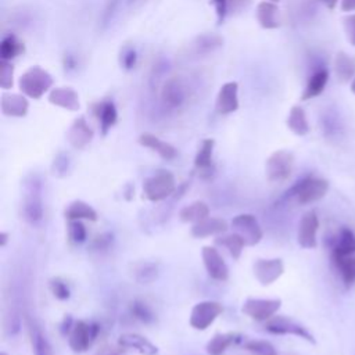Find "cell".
Wrapping results in <instances>:
<instances>
[{"mask_svg":"<svg viewBox=\"0 0 355 355\" xmlns=\"http://www.w3.org/2000/svg\"><path fill=\"white\" fill-rule=\"evenodd\" d=\"M193 90L183 76H169L161 85L159 98L165 108L171 111L182 110L191 98Z\"/></svg>","mask_w":355,"mask_h":355,"instance_id":"obj_1","label":"cell"},{"mask_svg":"<svg viewBox=\"0 0 355 355\" xmlns=\"http://www.w3.org/2000/svg\"><path fill=\"white\" fill-rule=\"evenodd\" d=\"M54 83L53 76L39 65L29 67L18 79L19 90L33 100H39Z\"/></svg>","mask_w":355,"mask_h":355,"instance_id":"obj_2","label":"cell"},{"mask_svg":"<svg viewBox=\"0 0 355 355\" xmlns=\"http://www.w3.org/2000/svg\"><path fill=\"white\" fill-rule=\"evenodd\" d=\"M327 190H329V182L326 179L308 175L302 180H300L297 184L293 186V189L290 190V194L295 197L298 204L306 205L323 198Z\"/></svg>","mask_w":355,"mask_h":355,"instance_id":"obj_3","label":"cell"},{"mask_svg":"<svg viewBox=\"0 0 355 355\" xmlns=\"http://www.w3.org/2000/svg\"><path fill=\"white\" fill-rule=\"evenodd\" d=\"M176 190V179L172 172L161 169L143 183V194L147 200L157 202L168 198Z\"/></svg>","mask_w":355,"mask_h":355,"instance_id":"obj_4","label":"cell"},{"mask_svg":"<svg viewBox=\"0 0 355 355\" xmlns=\"http://www.w3.org/2000/svg\"><path fill=\"white\" fill-rule=\"evenodd\" d=\"M294 168V155L287 150L273 151L265 164V175L270 183H283L288 180Z\"/></svg>","mask_w":355,"mask_h":355,"instance_id":"obj_5","label":"cell"},{"mask_svg":"<svg viewBox=\"0 0 355 355\" xmlns=\"http://www.w3.org/2000/svg\"><path fill=\"white\" fill-rule=\"evenodd\" d=\"M265 330L272 333V334H291V336H297L311 344H315V338L312 336V333L300 322L284 316V315H275L272 316L269 320L265 322Z\"/></svg>","mask_w":355,"mask_h":355,"instance_id":"obj_6","label":"cell"},{"mask_svg":"<svg viewBox=\"0 0 355 355\" xmlns=\"http://www.w3.org/2000/svg\"><path fill=\"white\" fill-rule=\"evenodd\" d=\"M100 327L97 323H87L85 320H75L73 327L68 336L69 348L75 354H82L89 349L93 341L97 338Z\"/></svg>","mask_w":355,"mask_h":355,"instance_id":"obj_7","label":"cell"},{"mask_svg":"<svg viewBox=\"0 0 355 355\" xmlns=\"http://www.w3.org/2000/svg\"><path fill=\"white\" fill-rule=\"evenodd\" d=\"M282 305L279 298H247L241 306V312L257 322H266L276 315Z\"/></svg>","mask_w":355,"mask_h":355,"instance_id":"obj_8","label":"cell"},{"mask_svg":"<svg viewBox=\"0 0 355 355\" xmlns=\"http://www.w3.org/2000/svg\"><path fill=\"white\" fill-rule=\"evenodd\" d=\"M223 312V306L218 301H201L196 304L190 313V326L196 330H207L215 319Z\"/></svg>","mask_w":355,"mask_h":355,"instance_id":"obj_9","label":"cell"},{"mask_svg":"<svg viewBox=\"0 0 355 355\" xmlns=\"http://www.w3.org/2000/svg\"><path fill=\"white\" fill-rule=\"evenodd\" d=\"M21 214L22 218L31 225H36L43 219V201L40 196V184L35 179L26 186Z\"/></svg>","mask_w":355,"mask_h":355,"instance_id":"obj_10","label":"cell"},{"mask_svg":"<svg viewBox=\"0 0 355 355\" xmlns=\"http://www.w3.org/2000/svg\"><path fill=\"white\" fill-rule=\"evenodd\" d=\"M232 227L237 234H240L244 239L245 245H255L263 237V232L252 214L236 215L232 219Z\"/></svg>","mask_w":355,"mask_h":355,"instance_id":"obj_11","label":"cell"},{"mask_svg":"<svg viewBox=\"0 0 355 355\" xmlns=\"http://www.w3.org/2000/svg\"><path fill=\"white\" fill-rule=\"evenodd\" d=\"M252 270L262 286H269L284 273V263L280 258H259L254 262Z\"/></svg>","mask_w":355,"mask_h":355,"instance_id":"obj_12","label":"cell"},{"mask_svg":"<svg viewBox=\"0 0 355 355\" xmlns=\"http://www.w3.org/2000/svg\"><path fill=\"white\" fill-rule=\"evenodd\" d=\"M202 262L208 276L218 282H225L229 277V268L223 261L220 252L211 245H204L201 250Z\"/></svg>","mask_w":355,"mask_h":355,"instance_id":"obj_13","label":"cell"},{"mask_svg":"<svg viewBox=\"0 0 355 355\" xmlns=\"http://www.w3.org/2000/svg\"><path fill=\"white\" fill-rule=\"evenodd\" d=\"M92 112L98 122L100 132L105 136L118 121V110L111 98H103L92 104Z\"/></svg>","mask_w":355,"mask_h":355,"instance_id":"obj_14","label":"cell"},{"mask_svg":"<svg viewBox=\"0 0 355 355\" xmlns=\"http://www.w3.org/2000/svg\"><path fill=\"white\" fill-rule=\"evenodd\" d=\"M239 83L237 82H226L220 86L216 100L215 110L220 115H229L239 110Z\"/></svg>","mask_w":355,"mask_h":355,"instance_id":"obj_15","label":"cell"},{"mask_svg":"<svg viewBox=\"0 0 355 355\" xmlns=\"http://www.w3.org/2000/svg\"><path fill=\"white\" fill-rule=\"evenodd\" d=\"M319 227V219L315 211H308L302 215L300 225H298V233H297V241L302 248H315L318 245L316 241V233Z\"/></svg>","mask_w":355,"mask_h":355,"instance_id":"obj_16","label":"cell"},{"mask_svg":"<svg viewBox=\"0 0 355 355\" xmlns=\"http://www.w3.org/2000/svg\"><path fill=\"white\" fill-rule=\"evenodd\" d=\"M67 137H68L69 144L78 150L85 148L92 141L93 129L90 128L89 122L86 121V118L83 115L73 119V122L69 126V130L67 133Z\"/></svg>","mask_w":355,"mask_h":355,"instance_id":"obj_17","label":"cell"},{"mask_svg":"<svg viewBox=\"0 0 355 355\" xmlns=\"http://www.w3.org/2000/svg\"><path fill=\"white\" fill-rule=\"evenodd\" d=\"M139 144L153 150L154 153H157L162 159L165 161H172L178 157V150L168 141L161 140L158 136L150 133V132H144L139 136L137 139Z\"/></svg>","mask_w":355,"mask_h":355,"instance_id":"obj_18","label":"cell"},{"mask_svg":"<svg viewBox=\"0 0 355 355\" xmlns=\"http://www.w3.org/2000/svg\"><path fill=\"white\" fill-rule=\"evenodd\" d=\"M0 108H1L3 115L22 118L28 114L29 103H28L25 94L3 93L1 100H0Z\"/></svg>","mask_w":355,"mask_h":355,"instance_id":"obj_19","label":"cell"},{"mask_svg":"<svg viewBox=\"0 0 355 355\" xmlns=\"http://www.w3.org/2000/svg\"><path fill=\"white\" fill-rule=\"evenodd\" d=\"M222 46H223V37L220 35L205 32V33H200L193 39L189 50L194 55H208L216 51L218 49H220Z\"/></svg>","mask_w":355,"mask_h":355,"instance_id":"obj_20","label":"cell"},{"mask_svg":"<svg viewBox=\"0 0 355 355\" xmlns=\"http://www.w3.org/2000/svg\"><path fill=\"white\" fill-rule=\"evenodd\" d=\"M26 326L33 355H53L51 345L39 323L33 318L26 316Z\"/></svg>","mask_w":355,"mask_h":355,"instance_id":"obj_21","label":"cell"},{"mask_svg":"<svg viewBox=\"0 0 355 355\" xmlns=\"http://www.w3.org/2000/svg\"><path fill=\"white\" fill-rule=\"evenodd\" d=\"M49 101L53 105H57V107L68 110V111H78L80 108L78 93L72 87H68V86L51 89L49 93Z\"/></svg>","mask_w":355,"mask_h":355,"instance_id":"obj_22","label":"cell"},{"mask_svg":"<svg viewBox=\"0 0 355 355\" xmlns=\"http://www.w3.org/2000/svg\"><path fill=\"white\" fill-rule=\"evenodd\" d=\"M227 230V222L222 218L207 216L205 219L197 222L191 227V236L196 239H204L215 234L225 233Z\"/></svg>","mask_w":355,"mask_h":355,"instance_id":"obj_23","label":"cell"},{"mask_svg":"<svg viewBox=\"0 0 355 355\" xmlns=\"http://www.w3.org/2000/svg\"><path fill=\"white\" fill-rule=\"evenodd\" d=\"M257 21L263 29H276L280 26L279 19V7L275 1H259L255 10Z\"/></svg>","mask_w":355,"mask_h":355,"instance_id":"obj_24","label":"cell"},{"mask_svg":"<svg viewBox=\"0 0 355 355\" xmlns=\"http://www.w3.org/2000/svg\"><path fill=\"white\" fill-rule=\"evenodd\" d=\"M118 344L123 348H130L141 355H155L158 352L157 345H154L148 338L137 333H125L118 338Z\"/></svg>","mask_w":355,"mask_h":355,"instance_id":"obj_25","label":"cell"},{"mask_svg":"<svg viewBox=\"0 0 355 355\" xmlns=\"http://www.w3.org/2000/svg\"><path fill=\"white\" fill-rule=\"evenodd\" d=\"M334 72L340 83H348L355 78V57L338 51L334 58Z\"/></svg>","mask_w":355,"mask_h":355,"instance_id":"obj_26","label":"cell"},{"mask_svg":"<svg viewBox=\"0 0 355 355\" xmlns=\"http://www.w3.org/2000/svg\"><path fill=\"white\" fill-rule=\"evenodd\" d=\"M64 215L68 220H90V222H96L98 219V215L96 212V209L89 205L87 202L82 201V200H75L72 201L64 211Z\"/></svg>","mask_w":355,"mask_h":355,"instance_id":"obj_27","label":"cell"},{"mask_svg":"<svg viewBox=\"0 0 355 355\" xmlns=\"http://www.w3.org/2000/svg\"><path fill=\"white\" fill-rule=\"evenodd\" d=\"M240 340V336L234 331L229 333H216L208 343H207V354L208 355H223L229 347L234 345Z\"/></svg>","mask_w":355,"mask_h":355,"instance_id":"obj_28","label":"cell"},{"mask_svg":"<svg viewBox=\"0 0 355 355\" xmlns=\"http://www.w3.org/2000/svg\"><path fill=\"white\" fill-rule=\"evenodd\" d=\"M355 254V234L348 227H341L331 250V258Z\"/></svg>","mask_w":355,"mask_h":355,"instance_id":"obj_29","label":"cell"},{"mask_svg":"<svg viewBox=\"0 0 355 355\" xmlns=\"http://www.w3.org/2000/svg\"><path fill=\"white\" fill-rule=\"evenodd\" d=\"M209 216V207L204 201H193L179 211V219L184 223H197Z\"/></svg>","mask_w":355,"mask_h":355,"instance_id":"obj_30","label":"cell"},{"mask_svg":"<svg viewBox=\"0 0 355 355\" xmlns=\"http://www.w3.org/2000/svg\"><path fill=\"white\" fill-rule=\"evenodd\" d=\"M215 147L214 139H204L194 157V166L201 173L208 172L212 168V153Z\"/></svg>","mask_w":355,"mask_h":355,"instance_id":"obj_31","label":"cell"},{"mask_svg":"<svg viewBox=\"0 0 355 355\" xmlns=\"http://www.w3.org/2000/svg\"><path fill=\"white\" fill-rule=\"evenodd\" d=\"M25 53V44L15 35H6L0 42V58L11 61Z\"/></svg>","mask_w":355,"mask_h":355,"instance_id":"obj_32","label":"cell"},{"mask_svg":"<svg viewBox=\"0 0 355 355\" xmlns=\"http://www.w3.org/2000/svg\"><path fill=\"white\" fill-rule=\"evenodd\" d=\"M327 80H329V72H327V69H319V71H316V72L309 78V80H308V83H306V86H305V89H304V93H302V96H301V100H302V101H306V100H311V98H313V97H318V96L323 92V89H324V86H326V83H327Z\"/></svg>","mask_w":355,"mask_h":355,"instance_id":"obj_33","label":"cell"},{"mask_svg":"<svg viewBox=\"0 0 355 355\" xmlns=\"http://www.w3.org/2000/svg\"><path fill=\"white\" fill-rule=\"evenodd\" d=\"M287 128L297 136H305L309 132V123L302 107H291L287 116Z\"/></svg>","mask_w":355,"mask_h":355,"instance_id":"obj_34","label":"cell"},{"mask_svg":"<svg viewBox=\"0 0 355 355\" xmlns=\"http://www.w3.org/2000/svg\"><path fill=\"white\" fill-rule=\"evenodd\" d=\"M331 262L340 272V276L345 287H351L352 284H355V254L331 258Z\"/></svg>","mask_w":355,"mask_h":355,"instance_id":"obj_35","label":"cell"},{"mask_svg":"<svg viewBox=\"0 0 355 355\" xmlns=\"http://www.w3.org/2000/svg\"><path fill=\"white\" fill-rule=\"evenodd\" d=\"M157 275H158V266L154 262L141 261L132 265V276L136 282L141 284L151 283L153 280L157 279Z\"/></svg>","mask_w":355,"mask_h":355,"instance_id":"obj_36","label":"cell"},{"mask_svg":"<svg viewBox=\"0 0 355 355\" xmlns=\"http://www.w3.org/2000/svg\"><path fill=\"white\" fill-rule=\"evenodd\" d=\"M215 244L225 247L229 251V254L232 255V258L239 259L243 252V248L245 245V241L240 234H237L234 232L232 234H226V236H220V237L215 239Z\"/></svg>","mask_w":355,"mask_h":355,"instance_id":"obj_37","label":"cell"},{"mask_svg":"<svg viewBox=\"0 0 355 355\" xmlns=\"http://www.w3.org/2000/svg\"><path fill=\"white\" fill-rule=\"evenodd\" d=\"M130 313L135 319L143 322V323H151L155 320V315L151 311V308L141 300H133L129 305Z\"/></svg>","mask_w":355,"mask_h":355,"instance_id":"obj_38","label":"cell"},{"mask_svg":"<svg viewBox=\"0 0 355 355\" xmlns=\"http://www.w3.org/2000/svg\"><path fill=\"white\" fill-rule=\"evenodd\" d=\"M121 1L122 0H105L101 14L98 17V28L101 31H105L110 26V24L115 18V15L121 7Z\"/></svg>","mask_w":355,"mask_h":355,"instance_id":"obj_39","label":"cell"},{"mask_svg":"<svg viewBox=\"0 0 355 355\" xmlns=\"http://www.w3.org/2000/svg\"><path fill=\"white\" fill-rule=\"evenodd\" d=\"M244 349L251 355H277L273 344L266 340H250L244 344Z\"/></svg>","mask_w":355,"mask_h":355,"instance_id":"obj_40","label":"cell"},{"mask_svg":"<svg viewBox=\"0 0 355 355\" xmlns=\"http://www.w3.org/2000/svg\"><path fill=\"white\" fill-rule=\"evenodd\" d=\"M68 239L73 244H82L87 239V230L82 220H68Z\"/></svg>","mask_w":355,"mask_h":355,"instance_id":"obj_41","label":"cell"},{"mask_svg":"<svg viewBox=\"0 0 355 355\" xmlns=\"http://www.w3.org/2000/svg\"><path fill=\"white\" fill-rule=\"evenodd\" d=\"M49 288L51 291V294L57 298V300H61V301H65L69 298L71 295V290H69V286L68 283L60 277V276H55V277H51L49 280Z\"/></svg>","mask_w":355,"mask_h":355,"instance_id":"obj_42","label":"cell"},{"mask_svg":"<svg viewBox=\"0 0 355 355\" xmlns=\"http://www.w3.org/2000/svg\"><path fill=\"white\" fill-rule=\"evenodd\" d=\"M69 172V155L64 151H60L51 164V173L57 178H64Z\"/></svg>","mask_w":355,"mask_h":355,"instance_id":"obj_43","label":"cell"},{"mask_svg":"<svg viewBox=\"0 0 355 355\" xmlns=\"http://www.w3.org/2000/svg\"><path fill=\"white\" fill-rule=\"evenodd\" d=\"M139 60L137 50L133 46H125L119 53V65L125 71H130L136 67Z\"/></svg>","mask_w":355,"mask_h":355,"instance_id":"obj_44","label":"cell"},{"mask_svg":"<svg viewBox=\"0 0 355 355\" xmlns=\"http://www.w3.org/2000/svg\"><path fill=\"white\" fill-rule=\"evenodd\" d=\"M12 76H14V67L11 61H0V86L4 90L11 89L12 86Z\"/></svg>","mask_w":355,"mask_h":355,"instance_id":"obj_45","label":"cell"},{"mask_svg":"<svg viewBox=\"0 0 355 355\" xmlns=\"http://www.w3.org/2000/svg\"><path fill=\"white\" fill-rule=\"evenodd\" d=\"M344 31L347 35V39L352 46H355V14H349L344 17Z\"/></svg>","mask_w":355,"mask_h":355,"instance_id":"obj_46","label":"cell"},{"mask_svg":"<svg viewBox=\"0 0 355 355\" xmlns=\"http://www.w3.org/2000/svg\"><path fill=\"white\" fill-rule=\"evenodd\" d=\"M215 11H216V18H218V24H223V21L226 19V17L229 15V4L227 0H211Z\"/></svg>","mask_w":355,"mask_h":355,"instance_id":"obj_47","label":"cell"},{"mask_svg":"<svg viewBox=\"0 0 355 355\" xmlns=\"http://www.w3.org/2000/svg\"><path fill=\"white\" fill-rule=\"evenodd\" d=\"M111 241H112V234H110V233H103V234H98V236L93 240L92 247H93L94 250H97V251H100V250H107V248L110 247Z\"/></svg>","mask_w":355,"mask_h":355,"instance_id":"obj_48","label":"cell"},{"mask_svg":"<svg viewBox=\"0 0 355 355\" xmlns=\"http://www.w3.org/2000/svg\"><path fill=\"white\" fill-rule=\"evenodd\" d=\"M78 57L72 53H65V55L62 57V67L67 72H72L78 69Z\"/></svg>","mask_w":355,"mask_h":355,"instance_id":"obj_49","label":"cell"},{"mask_svg":"<svg viewBox=\"0 0 355 355\" xmlns=\"http://www.w3.org/2000/svg\"><path fill=\"white\" fill-rule=\"evenodd\" d=\"M251 0H227L229 4V14H236L239 11H243L250 6Z\"/></svg>","mask_w":355,"mask_h":355,"instance_id":"obj_50","label":"cell"},{"mask_svg":"<svg viewBox=\"0 0 355 355\" xmlns=\"http://www.w3.org/2000/svg\"><path fill=\"white\" fill-rule=\"evenodd\" d=\"M123 347H114V345H105L98 351V355H123Z\"/></svg>","mask_w":355,"mask_h":355,"instance_id":"obj_51","label":"cell"},{"mask_svg":"<svg viewBox=\"0 0 355 355\" xmlns=\"http://www.w3.org/2000/svg\"><path fill=\"white\" fill-rule=\"evenodd\" d=\"M73 323H75V320L71 318V315H65V318H64V320L61 323V333L64 336H69V333H71V330L73 327Z\"/></svg>","mask_w":355,"mask_h":355,"instance_id":"obj_52","label":"cell"},{"mask_svg":"<svg viewBox=\"0 0 355 355\" xmlns=\"http://www.w3.org/2000/svg\"><path fill=\"white\" fill-rule=\"evenodd\" d=\"M340 8H341V11H344V12L355 11V0H341Z\"/></svg>","mask_w":355,"mask_h":355,"instance_id":"obj_53","label":"cell"},{"mask_svg":"<svg viewBox=\"0 0 355 355\" xmlns=\"http://www.w3.org/2000/svg\"><path fill=\"white\" fill-rule=\"evenodd\" d=\"M319 1L323 3L329 10H333L337 6V3H338V0H319Z\"/></svg>","mask_w":355,"mask_h":355,"instance_id":"obj_54","label":"cell"},{"mask_svg":"<svg viewBox=\"0 0 355 355\" xmlns=\"http://www.w3.org/2000/svg\"><path fill=\"white\" fill-rule=\"evenodd\" d=\"M8 237H10V234L7 232H1L0 233V245L1 247H6V244L8 241Z\"/></svg>","mask_w":355,"mask_h":355,"instance_id":"obj_55","label":"cell"},{"mask_svg":"<svg viewBox=\"0 0 355 355\" xmlns=\"http://www.w3.org/2000/svg\"><path fill=\"white\" fill-rule=\"evenodd\" d=\"M139 1H143V0H128V6H136Z\"/></svg>","mask_w":355,"mask_h":355,"instance_id":"obj_56","label":"cell"},{"mask_svg":"<svg viewBox=\"0 0 355 355\" xmlns=\"http://www.w3.org/2000/svg\"><path fill=\"white\" fill-rule=\"evenodd\" d=\"M351 92L355 94V78L351 80Z\"/></svg>","mask_w":355,"mask_h":355,"instance_id":"obj_57","label":"cell"},{"mask_svg":"<svg viewBox=\"0 0 355 355\" xmlns=\"http://www.w3.org/2000/svg\"><path fill=\"white\" fill-rule=\"evenodd\" d=\"M0 355H7V354H6V352H1V354H0Z\"/></svg>","mask_w":355,"mask_h":355,"instance_id":"obj_58","label":"cell"},{"mask_svg":"<svg viewBox=\"0 0 355 355\" xmlns=\"http://www.w3.org/2000/svg\"><path fill=\"white\" fill-rule=\"evenodd\" d=\"M270 1H275V3H276V1H279V0H270Z\"/></svg>","mask_w":355,"mask_h":355,"instance_id":"obj_59","label":"cell"}]
</instances>
